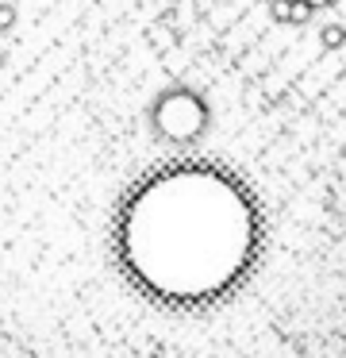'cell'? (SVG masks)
Listing matches in <instances>:
<instances>
[{
    "mask_svg": "<svg viewBox=\"0 0 346 358\" xmlns=\"http://www.w3.org/2000/svg\"><path fill=\"white\" fill-rule=\"evenodd\" d=\"M0 66H4V50H0Z\"/></svg>",
    "mask_w": 346,
    "mask_h": 358,
    "instance_id": "7",
    "label": "cell"
},
{
    "mask_svg": "<svg viewBox=\"0 0 346 358\" xmlns=\"http://www.w3.org/2000/svg\"><path fill=\"white\" fill-rule=\"evenodd\" d=\"M15 24H20V12H15V4L0 0V31H12Z\"/></svg>",
    "mask_w": 346,
    "mask_h": 358,
    "instance_id": "5",
    "label": "cell"
},
{
    "mask_svg": "<svg viewBox=\"0 0 346 358\" xmlns=\"http://www.w3.org/2000/svg\"><path fill=\"white\" fill-rule=\"evenodd\" d=\"M150 120L158 127V135L166 139H196L208 127V104L200 101V93L192 89H166V93L154 101Z\"/></svg>",
    "mask_w": 346,
    "mask_h": 358,
    "instance_id": "1",
    "label": "cell"
},
{
    "mask_svg": "<svg viewBox=\"0 0 346 358\" xmlns=\"http://www.w3.org/2000/svg\"><path fill=\"white\" fill-rule=\"evenodd\" d=\"M312 16H315V8L308 4V0H292V24H296V27L312 24Z\"/></svg>",
    "mask_w": 346,
    "mask_h": 358,
    "instance_id": "4",
    "label": "cell"
},
{
    "mask_svg": "<svg viewBox=\"0 0 346 358\" xmlns=\"http://www.w3.org/2000/svg\"><path fill=\"white\" fill-rule=\"evenodd\" d=\"M269 20L273 24H292V0H269Z\"/></svg>",
    "mask_w": 346,
    "mask_h": 358,
    "instance_id": "3",
    "label": "cell"
},
{
    "mask_svg": "<svg viewBox=\"0 0 346 358\" xmlns=\"http://www.w3.org/2000/svg\"><path fill=\"white\" fill-rule=\"evenodd\" d=\"M308 4H312V8H335L338 0H308Z\"/></svg>",
    "mask_w": 346,
    "mask_h": 358,
    "instance_id": "6",
    "label": "cell"
},
{
    "mask_svg": "<svg viewBox=\"0 0 346 358\" xmlns=\"http://www.w3.org/2000/svg\"><path fill=\"white\" fill-rule=\"evenodd\" d=\"M319 43H323L327 50H338V47L346 43V27H343V24H327V27L319 31Z\"/></svg>",
    "mask_w": 346,
    "mask_h": 358,
    "instance_id": "2",
    "label": "cell"
}]
</instances>
